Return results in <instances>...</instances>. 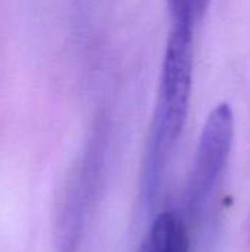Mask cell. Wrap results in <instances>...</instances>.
<instances>
[{
	"label": "cell",
	"mask_w": 250,
	"mask_h": 252,
	"mask_svg": "<svg viewBox=\"0 0 250 252\" xmlns=\"http://www.w3.org/2000/svg\"><path fill=\"white\" fill-rule=\"evenodd\" d=\"M193 28L190 21H172L162 61L158 99L141 167V199L150 207L184 130L193 81Z\"/></svg>",
	"instance_id": "6da1fadb"
},
{
	"label": "cell",
	"mask_w": 250,
	"mask_h": 252,
	"mask_svg": "<svg viewBox=\"0 0 250 252\" xmlns=\"http://www.w3.org/2000/svg\"><path fill=\"white\" fill-rule=\"evenodd\" d=\"M234 140V114L228 103L215 106L200 133L189 182L187 207L193 219H200L230 159Z\"/></svg>",
	"instance_id": "7a4b0ae2"
},
{
	"label": "cell",
	"mask_w": 250,
	"mask_h": 252,
	"mask_svg": "<svg viewBox=\"0 0 250 252\" xmlns=\"http://www.w3.org/2000/svg\"><path fill=\"white\" fill-rule=\"evenodd\" d=\"M102 185V159L88 154L72 174L57 211L55 241L57 252H75L94 210Z\"/></svg>",
	"instance_id": "3957f363"
},
{
	"label": "cell",
	"mask_w": 250,
	"mask_h": 252,
	"mask_svg": "<svg viewBox=\"0 0 250 252\" xmlns=\"http://www.w3.org/2000/svg\"><path fill=\"white\" fill-rule=\"evenodd\" d=\"M143 252H190L183 221L169 211L159 214L152 224Z\"/></svg>",
	"instance_id": "277c9868"
},
{
	"label": "cell",
	"mask_w": 250,
	"mask_h": 252,
	"mask_svg": "<svg viewBox=\"0 0 250 252\" xmlns=\"http://www.w3.org/2000/svg\"><path fill=\"white\" fill-rule=\"evenodd\" d=\"M171 21H190L196 24L199 19L194 9V0H167Z\"/></svg>",
	"instance_id": "5b68a950"
}]
</instances>
